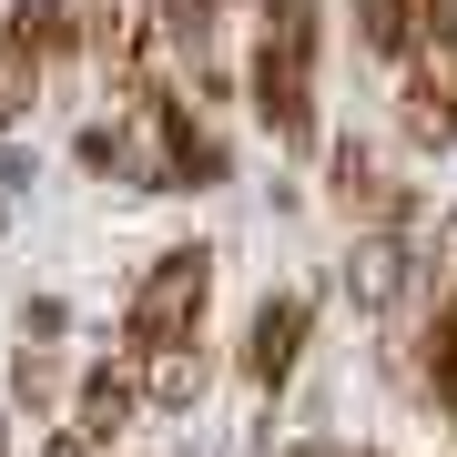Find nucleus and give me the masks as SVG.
Segmentation results:
<instances>
[{"label":"nucleus","instance_id":"9d476101","mask_svg":"<svg viewBox=\"0 0 457 457\" xmlns=\"http://www.w3.org/2000/svg\"><path fill=\"white\" fill-rule=\"evenodd\" d=\"M31 92H41V51H21L11 31H0V122L31 112Z\"/></svg>","mask_w":457,"mask_h":457},{"label":"nucleus","instance_id":"f257e3e1","mask_svg":"<svg viewBox=\"0 0 457 457\" xmlns=\"http://www.w3.org/2000/svg\"><path fill=\"white\" fill-rule=\"evenodd\" d=\"M254 112H264L275 143H305V132H315V11H305V0H264Z\"/></svg>","mask_w":457,"mask_h":457},{"label":"nucleus","instance_id":"20e7f679","mask_svg":"<svg viewBox=\"0 0 457 457\" xmlns=\"http://www.w3.org/2000/svg\"><path fill=\"white\" fill-rule=\"evenodd\" d=\"M305 326H315L305 295H264V305H254V326H245V376H254V386H285V376H295Z\"/></svg>","mask_w":457,"mask_h":457},{"label":"nucleus","instance_id":"9b49d317","mask_svg":"<svg viewBox=\"0 0 457 457\" xmlns=\"http://www.w3.org/2000/svg\"><path fill=\"white\" fill-rule=\"evenodd\" d=\"M396 285H407V254H396V245H366V254H356V295H366V305H386Z\"/></svg>","mask_w":457,"mask_h":457},{"label":"nucleus","instance_id":"7ed1b4c3","mask_svg":"<svg viewBox=\"0 0 457 457\" xmlns=\"http://www.w3.org/2000/svg\"><path fill=\"white\" fill-rule=\"evenodd\" d=\"M132 407H143V356H122V366H102L92 386H82V417H71V437L51 447V457H92V447H112Z\"/></svg>","mask_w":457,"mask_h":457},{"label":"nucleus","instance_id":"f03ea898","mask_svg":"<svg viewBox=\"0 0 457 457\" xmlns=\"http://www.w3.org/2000/svg\"><path fill=\"white\" fill-rule=\"evenodd\" d=\"M204 295H213V254H204V245L153 254V275L132 285V315H122V356H163V345H194Z\"/></svg>","mask_w":457,"mask_h":457},{"label":"nucleus","instance_id":"1a4fd4ad","mask_svg":"<svg viewBox=\"0 0 457 457\" xmlns=\"http://www.w3.org/2000/svg\"><path fill=\"white\" fill-rule=\"evenodd\" d=\"M417 345H427V386H437V407L457 417V295L427 315V336H417Z\"/></svg>","mask_w":457,"mask_h":457},{"label":"nucleus","instance_id":"0eeeda50","mask_svg":"<svg viewBox=\"0 0 457 457\" xmlns=\"http://www.w3.org/2000/svg\"><path fill=\"white\" fill-rule=\"evenodd\" d=\"M153 122H163V163H173V183H213V173H224V153H213L204 132L173 112V102H153Z\"/></svg>","mask_w":457,"mask_h":457},{"label":"nucleus","instance_id":"f8f14e48","mask_svg":"<svg viewBox=\"0 0 457 457\" xmlns=\"http://www.w3.org/2000/svg\"><path fill=\"white\" fill-rule=\"evenodd\" d=\"M11 386H21V396H31V407H41V396L62 386V366H51V356H21V366H11Z\"/></svg>","mask_w":457,"mask_h":457},{"label":"nucleus","instance_id":"ddd939ff","mask_svg":"<svg viewBox=\"0 0 457 457\" xmlns=\"http://www.w3.org/2000/svg\"><path fill=\"white\" fill-rule=\"evenodd\" d=\"M285 457H336V447H285Z\"/></svg>","mask_w":457,"mask_h":457},{"label":"nucleus","instance_id":"423d86ee","mask_svg":"<svg viewBox=\"0 0 457 457\" xmlns=\"http://www.w3.org/2000/svg\"><path fill=\"white\" fill-rule=\"evenodd\" d=\"M326 173H336V204H345V213H366V224H396V183L376 173V153H366V143H336V163H326Z\"/></svg>","mask_w":457,"mask_h":457},{"label":"nucleus","instance_id":"39448f33","mask_svg":"<svg viewBox=\"0 0 457 457\" xmlns=\"http://www.w3.org/2000/svg\"><path fill=\"white\" fill-rule=\"evenodd\" d=\"M356 11V41L386 51V62H417L427 51V0H345Z\"/></svg>","mask_w":457,"mask_h":457},{"label":"nucleus","instance_id":"6e6552de","mask_svg":"<svg viewBox=\"0 0 457 457\" xmlns=\"http://www.w3.org/2000/svg\"><path fill=\"white\" fill-rule=\"evenodd\" d=\"M71 21H82V0H21V11H11V41L51 62V51L71 41Z\"/></svg>","mask_w":457,"mask_h":457}]
</instances>
